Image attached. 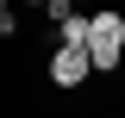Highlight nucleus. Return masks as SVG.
<instances>
[{
  "label": "nucleus",
  "mask_w": 125,
  "mask_h": 118,
  "mask_svg": "<svg viewBox=\"0 0 125 118\" xmlns=\"http://www.w3.org/2000/svg\"><path fill=\"white\" fill-rule=\"evenodd\" d=\"M88 75H94L88 50H56V56H50V81H56V87H81Z\"/></svg>",
  "instance_id": "nucleus-3"
},
{
  "label": "nucleus",
  "mask_w": 125,
  "mask_h": 118,
  "mask_svg": "<svg viewBox=\"0 0 125 118\" xmlns=\"http://www.w3.org/2000/svg\"><path fill=\"white\" fill-rule=\"evenodd\" d=\"M13 25H19V19H13V6H0V37H13Z\"/></svg>",
  "instance_id": "nucleus-4"
},
{
  "label": "nucleus",
  "mask_w": 125,
  "mask_h": 118,
  "mask_svg": "<svg viewBox=\"0 0 125 118\" xmlns=\"http://www.w3.org/2000/svg\"><path fill=\"white\" fill-rule=\"evenodd\" d=\"M125 56V19L119 13H94L88 19V62L94 68H119Z\"/></svg>",
  "instance_id": "nucleus-1"
},
{
  "label": "nucleus",
  "mask_w": 125,
  "mask_h": 118,
  "mask_svg": "<svg viewBox=\"0 0 125 118\" xmlns=\"http://www.w3.org/2000/svg\"><path fill=\"white\" fill-rule=\"evenodd\" d=\"M44 13L56 19V31H62V50H88V19H81L75 6H69V0H50Z\"/></svg>",
  "instance_id": "nucleus-2"
}]
</instances>
